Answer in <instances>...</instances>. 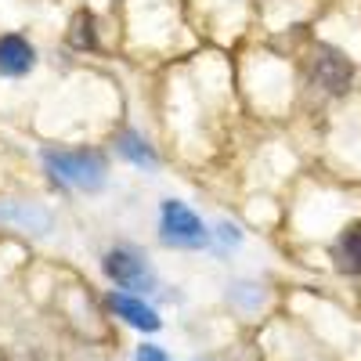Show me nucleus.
<instances>
[{"mask_svg":"<svg viewBox=\"0 0 361 361\" xmlns=\"http://www.w3.org/2000/svg\"><path fill=\"white\" fill-rule=\"evenodd\" d=\"M105 304L123 318L127 325H134V329H145V333H156L159 329V318H156V311L145 304V300H137V296H130V293H112V296H105Z\"/></svg>","mask_w":361,"mask_h":361,"instance_id":"423d86ee","label":"nucleus"},{"mask_svg":"<svg viewBox=\"0 0 361 361\" xmlns=\"http://www.w3.org/2000/svg\"><path fill=\"white\" fill-rule=\"evenodd\" d=\"M116 148H119V156L130 159V163H137V166H156V152H152V148H148V141H145L141 134H134V130L119 134Z\"/></svg>","mask_w":361,"mask_h":361,"instance_id":"1a4fd4ad","label":"nucleus"},{"mask_svg":"<svg viewBox=\"0 0 361 361\" xmlns=\"http://www.w3.org/2000/svg\"><path fill=\"white\" fill-rule=\"evenodd\" d=\"M0 221L11 228H22V231H33V235L51 231V214L37 202H0Z\"/></svg>","mask_w":361,"mask_h":361,"instance_id":"39448f33","label":"nucleus"},{"mask_svg":"<svg viewBox=\"0 0 361 361\" xmlns=\"http://www.w3.org/2000/svg\"><path fill=\"white\" fill-rule=\"evenodd\" d=\"M333 260L343 275H361V224H350L333 246Z\"/></svg>","mask_w":361,"mask_h":361,"instance_id":"6e6552de","label":"nucleus"},{"mask_svg":"<svg viewBox=\"0 0 361 361\" xmlns=\"http://www.w3.org/2000/svg\"><path fill=\"white\" fill-rule=\"evenodd\" d=\"M137 361H170L159 347H152V343H145V347H137Z\"/></svg>","mask_w":361,"mask_h":361,"instance_id":"9b49d317","label":"nucleus"},{"mask_svg":"<svg viewBox=\"0 0 361 361\" xmlns=\"http://www.w3.org/2000/svg\"><path fill=\"white\" fill-rule=\"evenodd\" d=\"M314 80L329 90V94H343V90L350 87L354 80V66H350V58L336 47H318V58H314V66H311Z\"/></svg>","mask_w":361,"mask_h":361,"instance_id":"20e7f679","label":"nucleus"},{"mask_svg":"<svg viewBox=\"0 0 361 361\" xmlns=\"http://www.w3.org/2000/svg\"><path fill=\"white\" fill-rule=\"evenodd\" d=\"M44 166L69 188L80 192H98L105 185V159L98 152H87V148H76V152H44Z\"/></svg>","mask_w":361,"mask_h":361,"instance_id":"f257e3e1","label":"nucleus"},{"mask_svg":"<svg viewBox=\"0 0 361 361\" xmlns=\"http://www.w3.org/2000/svg\"><path fill=\"white\" fill-rule=\"evenodd\" d=\"M69 44L80 47V51H90L94 47V18H90L87 11L73 18V29H69Z\"/></svg>","mask_w":361,"mask_h":361,"instance_id":"9d476101","label":"nucleus"},{"mask_svg":"<svg viewBox=\"0 0 361 361\" xmlns=\"http://www.w3.org/2000/svg\"><path fill=\"white\" fill-rule=\"evenodd\" d=\"M217 231H221V243H224V238H228L231 246H238V231H235V224H221Z\"/></svg>","mask_w":361,"mask_h":361,"instance_id":"f8f14e48","label":"nucleus"},{"mask_svg":"<svg viewBox=\"0 0 361 361\" xmlns=\"http://www.w3.org/2000/svg\"><path fill=\"white\" fill-rule=\"evenodd\" d=\"M105 275L119 286V289H130V293H148L156 286V271L137 250H112L105 257Z\"/></svg>","mask_w":361,"mask_h":361,"instance_id":"7ed1b4c3","label":"nucleus"},{"mask_svg":"<svg viewBox=\"0 0 361 361\" xmlns=\"http://www.w3.org/2000/svg\"><path fill=\"white\" fill-rule=\"evenodd\" d=\"M37 62V51L22 37H0V73L4 76H25Z\"/></svg>","mask_w":361,"mask_h":361,"instance_id":"0eeeda50","label":"nucleus"},{"mask_svg":"<svg viewBox=\"0 0 361 361\" xmlns=\"http://www.w3.org/2000/svg\"><path fill=\"white\" fill-rule=\"evenodd\" d=\"M159 235H163V243H170V246H188V250L192 246H206L202 221L177 199H166L159 206Z\"/></svg>","mask_w":361,"mask_h":361,"instance_id":"f03ea898","label":"nucleus"}]
</instances>
